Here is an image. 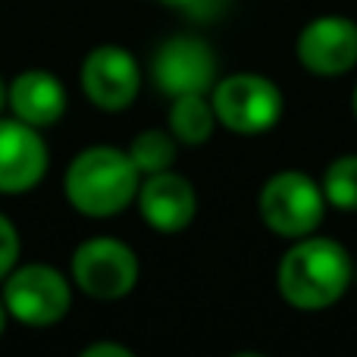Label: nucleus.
<instances>
[{"label":"nucleus","mask_w":357,"mask_h":357,"mask_svg":"<svg viewBox=\"0 0 357 357\" xmlns=\"http://www.w3.org/2000/svg\"><path fill=\"white\" fill-rule=\"evenodd\" d=\"M10 320L31 329L60 323L73 307V285L50 264H16L0 282Z\"/></svg>","instance_id":"20e7f679"},{"label":"nucleus","mask_w":357,"mask_h":357,"mask_svg":"<svg viewBox=\"0 0 357 357\" xmlns=\"http://www.w3.org/2000/svg\"><path fill=\"white\" fill-rule=\"evenodd\" d=\"M6 88H10V85L0 79V113H3V107H6Z\"/></svg>","instance_id":"aec40b11"},{"label":"nucleus","mask_w":357,"mask_h":357,"mask_svg":"<svg viewBox=\"0 0 357 357\" xmlns=\"http://www.w3.org/2000/svg\"><path fill=\"white\" fill-rule=\"evenodd\" d=\"M323 195L329 207L339 210H357V154L335 157L323 173Z\"/></svg>","instance_id":"2eb2a0df"},{"label":"nucleus","mask_w":357,"mask_h":357,"mask_svg":"<svg viewBox=\"0 0 357 357\" xmlns=\"http://www.w3.org/2000/svg\"><path fill=\"white\" fill-rule=\"evenodd\" d=\"M151 82L169 100L182 94H210L216 79V54L197 35H169L151 56Z\"/></svg>","instance_id":"0eeeda50"},{"label":"nucleus","mask_w":357,"mask_h":357,"mask_svg":"<svg viewBox=\"0 0 357 357\" xmlns=\"http://www.w3.org/2000/svg\"><path fill=\"white\" fill-rule=\"evenodd\" d=\"M232 357H266V354H257V351H241V354H232Z\"/></svg>","instance_id":"412c9836"},{"label":"nucleus","mask_w":357,"mask_h":357,"mask_svg":"<svg viewBox=\"0 0 357 357\" xmlns=\"http://www.w3.org/2000/svg\"><path fill=\"white\" fill-rule=\"evenodd\" d=\"M50 151L41 129L16 116H0V195H25L47 176Z\"/></svg>","instance_id":"9d476101"},{"label":"nucleus","mask_w":357,"mask_h":357,"mask_svg":"<svg viewBox=\"0 0 357 357\" xmlns=\"http://www.w3.org/2000/svg\"><path fill=\"white\" fill-rule=\"evenodd\" d=\"M138 213L154 232L176 235L182 229L191 226V220L197 216V191L185 176L173 173H154L144 176L138 185Z\"/></svg>","instance_id":"9b49d317"},{"label":"nucleus","mask_w":357,"mask_h":357,"mask_svg":"<svg viewBox=\"0 0 357 357\" xmlns=\"http://www.w3.org/2000/svg\"><path fill=\"white\" fill-rule=\"evenodd\" d=\"M157 3L169 6V10H182L188 13L191 19H210L220 13V0H157Z\"/></svg>","instance_id":"f3484780"},{"label":"nucleus","mask_w":357,"mask_h":357,"mask_svg":"<svg viewBox=\"0 0 357 357\" xmlns=\"http://www.w3.org/2000/svg\"><path fill=\"white\" fill-rule=\"evenodd\" d=\"M354 264L345 245L335 238L304 235L282 254L276 270V289L298 310H326L348 291Z\"/></svg>","instance_id":"f257e3e1"},{"label":"nucleus","mask_w":357,"mask_h":357,"mask_svg":"<svg viewBox=\"0 0 357 357\" xmlns=\"http://www.w3.org/2000/svg\"><path fill=\"white\" fill-rule=\"evenodd\" d=\"M351 110H354V119H357V88H354V94H351Z\"/></svg>","instance_id":"4be33fe9"},{"label":"nucleus","mask_w":357,"mask_h":357,"mask_svg":"<svg viewBox=\"0 0 357 357\" xmlns=\"http://www.w3.org/2000/svg\"><path fill=\"white\" fill-rule=\"evenodd\" d=\"M142 173L132 163L129 151L110 148V144H94L73 157L63 176V195L91 220H110L123 213L138 197Z\"/></svg>","instance_id":"f03ea898"},{"label":"nucleus","mask_w":357,"mask_h":357,"mask_svg":"<svg viewBox=\"0 0 357 357\" xmlns=\"http://www.w3.org/2000/svg\"><path fill=\"white\" fill-rule=\"evenodd\" d=\"M210 104L220 119L235 135H264L282 119L285 98L273 79L260 73H235L213 85Z\"/></svg>","instance_id":"39448f33"},{"label":"nucleus","mask_w":357,"mask_h":357,"mask_svg":"<svg viewBox=\"0 0 357 357\" xmlns=\"http://www.w3.org/2000/svg\"><path fill=\"white\" fill-rule=\"evenodd\" d=\"M16 264H19V232L10 216L0 213V282L10 276Z\"/></svg>","instance_id":"dca6fc26"},{"label":"nucleus","mask_w":357,"mask_h":357,"mask_svg":"<svg viewBox=\"0 0 357 357\" xmlns=\"http://www.w3.org/2000/svg\"><path fill=\"white\" fill-rule=\"evenodd\" d=\"M6 107L16 119L35 126V129H47L63 119L69 107L66 85L47 69H25L6 88Z\"/></svg>","instance_id":"f8f14e48"},{"label":"nucleus","mask_w":357,"mask_h":357,"mask_svg":"<svg viewBox=\"0 0 357 357\" xmlns=\"http://www.w3.org/2000/svg\"><path fill=\"white\" fill-rule=\"evenodd\" d=\"M6 320H10V314H6V304H3V295H0V335H3V329H6Z\"/></svg>","instance_id":"6ab92c4d"},{"label":"nucleus","mask_w":357,"mask_h":357,"mask_svg":"<svg viewBox=\"0 0 357 357\" xmlns=\"http://www.w3.org/2000/svg\"><path fill=\"white\" fill-rule=\"evenodd\" d=\"M298 63L310 75L335 79L357 66V22L339 13L317 16L298 31Z\"/></svg>","instance_id":"1a4fd4ad"},{"label":"nucleus","mask_w":357,"mask_h":357,"mask_svg":"<svg viewBox=\"0 0 357 357\" xmlns=\"http://www.w3.org/2000/svg\"><path fill=\"white\" fill-rule=\"evenodd\" d=\"M326 207L329 201L323 195V185L301 169H282V173L270 176L257 197L264 226L282 238L314 235L323 222Z\"/></svg>","instance_id":"7ed1b4c3"},{"label":"nucleus","mask_w":357,"mask_h":357,"mask_svg":"<svg viewBox=\"0 0 357 357\" xmlns=\"http://www.w3.org/2000/svg\"><path fill=\"white\" fill-rule=\"evenodd\" d=\"M132 163L138 167L142 176H154V173H167L173 169L176 154H178V142L169 129H144L132 138L129 148Z\"/></svg>","instance_id":"4468645a"},{"label":"nucleus","mask_w":357,"mask_h":357,"mask_svg":"<svg viewBox=\"0 0 357 357\" xmlns=\"http://www.w3.org/2000/svg\"><path fill=\"white\" fill-rule=\"evenodd\" d=\"M79 82L85 98L98 110L119 113L135 104L144 73H142V63L135 60V54L129 47H123V44H98L82 60Z\"/></svg>","instance_id":"6e6552de"},{"label":"nucleus","mask_w":357,"mask_h":357,"mask_svg":"<svg viewBox=\"0 0 357 357\" xmlns=\"http://www.w3.org/2000/svg\"><path fill=\"white\" fill-rule=\"evenodd\" d=\"M73 282L94 301H119L138 285V257L126 241L94 235L73 251Z\"/></svg>","instance_id":"423d86ee"},{"label":"nucleus","mask_w":357,"mask_h":357,"mask_svg":"<svg viewBox=\"0 0 357 357\" xmlns=\"http://www.w3.org/2000/svg\"><path fill=\"white\" fill-rule=\"evenodd\" d=\"M79 357H135V354L126 345H119V342H94V345H88Z\"/></svg>","instance_id":"a211bd4d"},{"label":"nucleus","mask_w":357,"mask_h":357,"mask_svg":"<svg viewBox=\"0 0 357 357\" xmlns=\"http://www.w3.org/2000/svg\"><path fill=\"white\" fill-rule=\"evenodd\" d=\"M216 123L220 119L213 113L210 94H182V98H173V107H169V132L176 135L178 144H188V148L207 144L213 138Z\"/></svg>","instance_id":"ddd939ff"}]
</instances>
